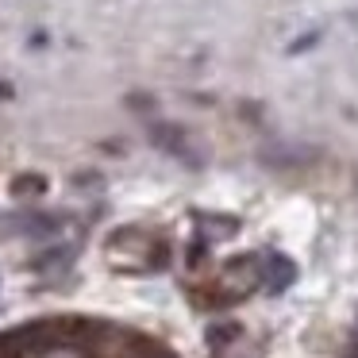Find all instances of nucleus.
Returning <instances> with one entry per match:
<instances>
[{
	"label": "nucleus",
	"mask_w": 358,
	"mask_h": 358,
	"mask_svg": "<svg viewBox=\"0 0 358 358\" xmlns=\"http://www.w3.org/2000/svg\"><path fill=\"white\" fill-rule=\"evenodd\" d=\"M266 262H270L273 270H278V273H273V281H270V289H273V293H281V289H285L289 281L296 278L293 262H285V258H281V255H270V258H266Z\"/></svg>",
	"instance_id": "obj_2"
},
{
	"label": "nucleus",
	"mask_w": 358,
	"mask_h": 358,
	"mask_svg": "<svg viewBox=\"0 0 358 358\" xmlns=\"http://www.w3.org/2000/svg\"><path fill=\"white\" fill-rule=\"evenodd\" d=\"M150 139H155L166 155H178V158H185L189 166H196L193 147H189V139H185V131H181V127H173V124H150Z\"/></svg>",
	"instance_id": "obj_1"
},
{
	"label": "nucleus",
	"mask_w": 358,
	"mask_h": 358,
	"mask_svg": "<svg viewBox=\"0 0 358 358\" xmlns=\"http://www.w3.org/2000/svg\"><path fill=\"white\" fill-rule=\"evenodd\" d=\"M16 193H43V178H20Z\"/></svg>",
	"instance_id": "obj_3"
},
{
	"label": "nucleus",
	"mask_w": 358,
	"mask_h": 358,
	"mask_svg": "<svg viewBox=\"0 0 358 358\" xmlns=\"http://www.w3.org/2000/svg\"><path fill=\"white\" fill-rule=\"evenodd\" d=\"M8 96H12V85L8 81H0V101H8Z\"/></svg>",
	"instance_id": "obj_4"
}]
</instances>
